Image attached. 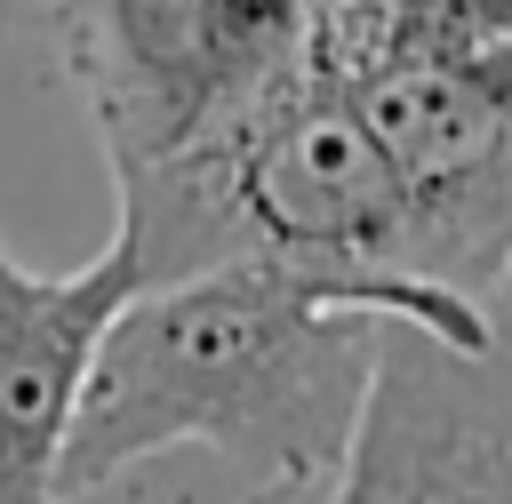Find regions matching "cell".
Segmentation results:
<instances>
[{"mask_svg":"<svg viewBox=\"0 0 512 504\" xmlns=\"http://www.w3.org/2000/svg\"><path fill=\"white\" fill-rule=\"evenodd\" d=\"M384 328H416L456 360L496 352L488 304L432 280H328L280 264H224L176 288H136L96 344L56 504H80L160 448H216L232 480L272 504L336 488Z\"/></svg>","mask_w":512,"mask_h":504,"instance_id":"cell-1","label":"cell"},{"mask_svg":"<svg viewBox=\"0 0 512 504\" xmlns=\"http://www.w3.org/2000/svg\"><path fill=\"white\" fill-rule=\"evenodd\" d=\"M48 32L112 184L240 136L312 72V0H48Z\"/></svg>","mask_w":512,"mask_h":504,"instance_id":"cell-2","label":"cell"},{"mask_svg":"<svg viewBox=\"0 0 512 504\" xmlns=\"http://www.w3.org/2000/svg\"><path fill=\"white\" fill-rule=\"evenodd\" d=\"M328 504H512V344L456 360L416 328H384Z\"/></svg>","mask_w":512,"mask_h":504,"instance_id":"cell-3","label":"cell"},{"mask_svg":"<svg viewBox=\"0 0 512 504\" xmlns=\"http://www.w3.org/2000/svg\"><path fill=\"white\" fill-rule=\"evenodd\" d=\"M136 296V248L112 240L80 272H24L0 248V504H56V464L104 328Z\"/></svg>","mask_w":512,"mask_h":504,"instance_id":"cell-4","label":"cell"},{"mask_svg":"<svg viewBox=\"0 0 512 504\" xmlns=\"http://www.w3.org/2000/svg\"><path fill=\"white\" fill-rule=\"evenodd\" d=\"M496 40H512V0H312V72L336 88L448 72Z\"/></svg>","mask_w":512,"mask_h":504,"instance_id":"cell-5","label":"cell"},{"mask_svg":"<svg viewBox=\"0 0 512 504\" xmlns=\"http://www.w3.org/2000/svg\"><path fill=\"white\" fill-rule=\"evenodd\" d=\"M32 8H48V0H0V32H8V24H24Z\"/></svg>","mask_w":512,"mask_h":504,"instance_id":"cell-6","label":"cell"}]
</instances>
